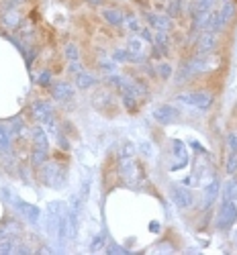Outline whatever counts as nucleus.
Returning <instances> with one entry per match:
<instances>
[{
	"mask_svg": "<svg viewBox=\"0 0 237 255\" xmlns=\"http://www.w3.org/2000/svg\"><path fill=\"white\" fill-rule=\"evenodd\" d=\"M154 119L160 123V125H170L178 119V109H174L172 104H162L154 111Z\"/></svg>",
	"mask_w": 237,
	"mask_h": 255,
	"instance_id": "8",
	"label": "nucleus"
},
{
	"mask_svg": "<svg viewBox=\"0 0 237 255\" xmlns=\"http://www.w3.org/2000/svg\"><path fill=\"white\" fill-rule=\"evenodd\" d=\"M41 178H43V182H45V186H49V188H61L63 184H66V169L55 161L53 163L45 161L43 163Z\"/></svg>",
	"mask_w": 237,
	"mask_h": 255,
	"instance_id": "2",
	"label": "nucleus"
},
{
	"mask_svg": "<svg viewBox=\"0 0 237 255\" xmlns=\"http://www.w3.org/2000/svg\"><path fill=\"white\" fill-rule=\"evenodd\" d=\"M10 139H12L10 129L6 125H0V151H2V153L10 151Z\"/></svg>",
	"mask_w": 237,
	"mask_h": 255,
	"instance_id": "16",
	"label": "nucleus"
},
{
	"mask_svg": "<svg viewBox=\"0 0 237 255\" xmlns=\"http://www.w3.org/2000/svg\"><path fill=\"white\" fill-rule=\"evenodd\" d=\"M94 84H96V78H94L92 74H88V72H80V74L76 76V86H78L80 90L92 88Z\"/></svg>",
	"mask_w": 237,
	"mask_h": 255,
	"instance_id": "15",
	"label": "nucleus"
},
{
	"mask_svg": "<svg viewBox=\"0 0 237 255\" xmlns=\"http://www.w3.org/2000/svg\"><path fill=\"white\" fill-rule=\"evenodd\" d=\"M41 86H49V82H51V74L49 72H43L41 76H39V80H37Z\"/></svg>",
	"mask_w": 237,
	"mask_h": 255,
	"instance_id": "29",
	"label": "nucleus"
},
{
	"mask_svg": "<svg viewBox=\"0 0 237 255\" xmlns=\"http://www.w3.org/2000/svg\"><path fill=\"white\" fill-rule=\"evenodd\" d=\"M104 245H106V233H98V235L94 237V241L90 243V249L92 251H100Z\"/></svg>",
	"mask_w": 237,
	"mask_h": 255,
	"instance_id": "22",
	"label": "nucleus"
},
{
	"mask_svg": "<svg viewBox=\"0 0 237 255\" xmlns=\"http://www.w3.org/2000/svg\"><path fill=\"white\" fill-rule=\"evenodd\" d=\"M123 104L127 106V111H133L137 106V98L131 96V94H123Z\"/></svg>",
	"mask_w": 237,
	"mask_h": 255,
	"instance_id": "25",
	"label": "nucleus"
},
{
	"mask_svg": "<svg viewBox=\"0 0 237 255\" xmlns=\"http://www.w3.org/2000/svg\"><path fill=\"white\" fill-rule=\"evenodd\" d=\"M237 223V202L235 200H223L219 215H217V229L219 231H229Z\"/></svg>",
	"mask_w": 237,
	"mask_h": 255,
	"instance_id": "3",
	"label": "nucleus"
},
{
	"mask_svg": "<svg viewBox=\"0 0 237 255\" xmlns=\"http://www.w3.org/2000/svg\"><path fill=\"white\" fill-rule=\"evenodd\" d=\"M88 4H92V6H98V4H102V0H86Z\"/></svg>",
	"mask_w": 237,
	"mask_h": 255,
	"instance_id": "33",
	"label": "nucleus"
},
{
	"mask_svg": "<svg viewBox=\"0 0 237 255\" xmlns=\"http://www.w3.org/2000/svg\"><path fill=\"white\" fill-rule=\"evenodd\" d=\"M66 210L68 208L61 202L47 204V208H45V231H47V235L51 239H57V231H59V225H61L63 217H66Z\"/></svg>",
	"mask_w": 237,
	"mask_h": 255,
	"instance_id": "1",
	"label": "nucleus"
},
{
	"mask_svg": "<svg viewBox=\"0 0 237 255\" xmlns=\"http://www.w3.org/2000/svg\"><path fill=\"white\" fill-rule=\"evenodd\" d=\"M33 115L37 119V123H43V125H49L53 129V109L49 106V102H43V100H35L33 102Z\"/></svg>",
	"mask_w": 237,
	"mask_h": 255,
	"instance_id": "7",
	"label": "nucleus"
},
{
	"mask_svg": "<svg viewBox=\"0 0 237 255\" xmlns=\"http://www.w3.org/2000/svg\"><path fill=\"white\" fill-rule=\"evenodd\" d=\"M82 72V66H80V61H70V74H80Z\"/></svg>",
	"mask_w": 237,
	"mask_h": 255,
	"instance_id": "30",
	"label": "nucleus"
},
{
	"mask_svg": "<svg viewBox=\"0 0 237 255\" xmlns=\"http://www.w3.org/2000/svg\"><path fill=\"white\" fill-rule=\"evenodd\" d=\"M100 68L104 72H113L115 70V61H100Z\"/></svg>",
	"mask_w": 237,
	"mask_h": 255,
	"instance_id": "31",
	"label": "nucleus"
},
{
	"mask_svg": "<svg viewBox=\"0 0 237 255\" xmlns=\"http://www.w3.org/2000/svg\"><path fill=\"white\" fill-rule=\"evenodd\" d=\"M219 180H213L211 184H207L205 188V208H211L215 202H217V196H219Z\"/></svg>",
	"mask_w": 237,
	"mask_h": 255,
	"instance_id": "12",
	"label": "nucleus"
},
{
	"mask_svg": "<svg viewBox=\"0 0 237 255\" xmlns=\"http://www.w3.org/2000/svg\"><path fill=\"white\" fill-rule=\"evenodd\" d=\"M176 100L199 111H209L213 104V96L209 92H186V94H178Z\"/></svg>",
	"mask_w": 237,
	"mask_h": 255,
	"instance_id": "4",
	"label": "nucleus"
},
{
	"mask_svg": "<svg viewBox=\"0 0 237 255\" xmlns=\"http://www.w3.org/2000/svg\"><path fill=\"white\" fill-rule=\"evenodd\" d=\"M170 194H172V200H174V204L178 208H190L192 204H195V196H192V192L184 186L174 184L170 188Z\"/></svg>",
	"mask_w": 237,
	"mask_h": 255,
	"instance_id": "6",
	"label": "nucleus"
},
{
	"mask_svg": "<svg viewBox=\"0 0 237 255\" xmlns=\"http://www.w3.org/2000/svg\"><path fill=\"white\" fill-rule=\"evenodd\" d=\"M158 74L164 78V80H168L170 76H172V66L170 63H160V68H158Z\"/></svg>",
	"mask_w": 237,
	"mask_h": 255,
	"instance_id": "26",
	"label": "nucleus"
},
{
	"mask_svg": "<svg viewBox=\"0 0 237 255\" xmlns=\"http://www.w3.org/2000/svg\"><path fill=\"white\" fill-rule=\"evenodd\" d=\"M145 18H147L149 27H154V29H156V31H160V33H166V31H170V29H172V20H170V16H166V14L147 12V14H145Z\"/></svg>",
	"mask_w": 237,
	"mask_h": 255,
	"instance_id": "9",
	"label": "nucleus"
},
{
	"mask_svg": "<svg viewBox=\"0 0 237 255\" xmlns=\"http://www.w3.org/2000/svg\"><path fill=\"white\" fill-rule=\"evenodd\" d=\"M235 243H237V233H235Z\"/></svg>",
	"mask_w": 237,
	"mask_h": 255,
	"instance_id": "35",
	"label": "nucleus"
},
{
	"mask_svg": "<svg viewBox=\"0 0 237 255\" xmlns=\"http://www.w3.org/2000/svg\"><path fill=\"white\" fill-rule=\"evenodd\" d=\"M51 94H53V98H55L57 102H68V100L74 98V90H72L70 84H66V82H57V84H53Z\"/></svg>",
	"mask_w": 237,
	"mask_h": 255,
	"instance_id": "11",
	"label": "nucleus"
},
{
	"mask_svg": "<svg viewBox=\"0 0 237 255\" xmlns=\"http://www.w3.org/2000/svg\"><path fill=\"white\" fill-rule=\"evenodd\" d=\"M215 47H217V33H213V31L201 33V37H199V41H197L199 53H211Z\"/></svg>",
	"mask_w": 237,
	"mask_h": 255,
	"instance_id": "10",
	"label": "nucleus"
},
{
	"mask_svg": "<svg viewBox=\"0 0 237 255\" xmlns=\"http://www.w3.org/2000/svg\"><path fill=\"white\" fill-rule=\"evenodd\" d=\"M113 61H115V63L131 61V53H129V49H117V51L113 53Z\"/></svg>",
	"mask_w": 237,
	"mask_h": 255,
	"instance_id": "19",
	"label": "nucleus"
},
{
	"mask_svg": "<svg viewBox=\"0 0 237 255\" xmlns=\"http://www.w3.org/2000/svg\"><path fill=\"white\" fill-rule=\"evenodd\" d=\"M63 51H66L68 61H80V51H78V47H76L74 43H68Z\"/></svg>",
	"mask_w": 237,
	"mask_h": 255,
	"instance_id": "20",
	"label": "nucleus"
},
{
	"mask_svg": "<svg viewBox=\"0 0 237 255\" xmlns=\"http://www.w3.org/2000/svg\"><path fill=\"white\" fill-rule=\"evenodd\" d=\"M125 23H127L129 31H133V33H139L141 31V25H139V20L135 16H125Z\"/></svg>",
	"mask_w": 237,
	"mask_h": 255,
	"instance_id": "23",
	"label": "nucleus"
},
{
	"mask_svg": "<svg viewBox=\"0 0 237 255\" xmlns=\"http://www.w3.org/2000/svg\"><path fill=\"white\" fill-rule=\"evenodd\" d=\"M168 12H170V16H178L180 14V0H174V2L168 6Z\"/></svg>",
	"mask_w": 237,
	"mask_h": 255,
	"instance_id": "28",
	"label": "nucleus"
},
{
	"mask_svg": "<svg viewBox=\"0 0 237 255\" xmlns=\"http://www.w3.org/2000/svg\"><path fill=\"white\" fill-rule=\"evenodd\" d=\"M235 194H237V180H229L225 184V192H223V200H235Z\"/></svg>",
	"mask_w": 237,
	"mask_h": 255,
	"instance_id": "18",
	"label": "nucleus"
},
{
	"mask_svg": "<svg viewBox=\"0 0 237 255\" xmlns=\"http://www.w3.org/2000/svg\"><path fill=\"white\" fill-rule=\"evenodd\" d=\"M23 131H25V123L20 119H14L12 125H10V135H20Z\"/></svg>",
	"mask_w": 237,
	"mask_h": 255,
	"instance_id": "24",
	"label": "nucleus"
},
{
	"mask_svg": "<svg viewBox=\"0 0 237 255\" xmlns=\"http://www.w3.org/2000/svg\"><path fill=\"white\" fill-rule=\"evenodd\" d=\"M149 231H154V233H158V231H160V225H158V223H154V225H149Z\"/></svg>",
	"mask_w": 237,
	"mask_h": 255,
	"instance_id": "34",
	"label": "nucleus"
},
{
	"mask_svg": "<svg viewBox=\"0 0 237 255\" xmlns=\"http://www.w3.org/2000/svg\"><path fill=\"white\" fill-rule=\"evenodd\" d=\"M33 147H39V149H49V141H47L45 131H43V127H35L33 129Z\"/></svg>",
	"mask_w": 237,
	"mask_h": 255,
	"instance_id": "14",
	"label": "nucleus"
},
{
	"mask_svg": "<svg viewBox=\"0 0 237 255\" xmlns=\"http://www.w3.org/2000/svg\"><path fill=\"white\" fill-rule=\"evenodd\" d=\"M106 251H109V253H127V251H125L123 247H119V245H111Z\"/></svg>",
	"mask_w": 237,
	"mask_h": 255,
	"instance_id": "32",
	"label": "nucleus"
},
{
	"mask_svg": "<svg viewBox=\"0 0 237 255\" xmlns=\"http://www.w3.org/2000/svg\"><path fill=\"white\" fill-rule=\"evenodd\" d=\"M225 169H227V174H229V176H235V174H237V153H231V155L227 157Z\"/></svg>",
	"mask_w": 237,
	"mask_h": 255,
	"instance_id": "21",
	"label": "nucleus"
},
{
	"mask_svg": "<svg viewBox=\"0 0 237 255\" xmlns=\"http://www.w3.org/2000/svg\"><path fill=\"white\" fill-rule=\"evenodd\" d=\"M102 16H104L106 23L113 25V27H121L125 23V14L119 8H106V10H102Z\"/></svg>",
	"mask_w": 237,
	"mask_h": 255,
	"instance_id": "13",
	"label": "nucleus"
},
{
	"mask_svg": "<svg viewBox=\"0 0 237 255\" xmlns=\"http://www.w3.org/2000/svg\"><path fill=\"white\" fill-rule=\"evenodd\" d=\"M227 147L231 153H237V135L235 133H229L227 135Z\"/></svg>",
	"mask_w": 237,
	"mask_h": 255,
	"instance_id": "27",
	"label": "nucleus"
},
{
	"mask_svg": "<svg viewBox=\"0 0 237 255\" xmlns=\"http://www.w3.org/2000/svg\"><path fill=\"white\" fill-rule=\"evenodd\" d=\"M16 247H14V239L12 237H8L6 235V233H4V235H0V255H6V253H12Z\"/></svg>",
	"mask_w": 237,
	"mask_h": 255,
	"instance_id": "17",
	"label": "nucleus"
},
{
	"mask_svg": "<svg viewBox=\"0 0 237 255\" xmlns=\"http://www.w3.org/2000/svg\"><path fill=\"white\" fill-rule=\"evenodd\" d=\"M8 202L14 204V208L27 219V223H31V225H37V223H39V219H41V210H39L37 206L29 204V202H25V200H20V198H16L14 194H12V198H10Z\"/></svg>",
	"mask_w": 237,
	"mask_h": 255,
	"instance_id": "5",
	"label": "nucleus"
}]
</instances>
